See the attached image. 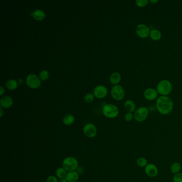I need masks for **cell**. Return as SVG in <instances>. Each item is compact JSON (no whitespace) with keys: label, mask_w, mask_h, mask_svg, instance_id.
Masks as SVG:
<instances>
[{"label":"cell","mask_w":182,"mask_h":182,"mask_svg":"<svg viewBox=\"0 0 182 182\" xmlns=\"http://www.w3.org/2000/svg\"><path fill=\"white\" fill-rule=\"evenodd\" d=\"M32 16L37 21H43L46 17V14L41 10H36L32 13Z\"/></svg>","instance_id":"cell-15"},{"label":"cell","mask_w":182,"mask_h":182,"mask_svg":"<svg viewBox=\"0 0 182 182\" xmlns=\"http://www.w3.org/2000/svg\"><path fill=\"white\" fill-rule=\"evenodd\" d=\"M150 2L151 3H156L158 2V1H150Z\"/></svg>","instance_id":"cell-34"},{"label":"cell","mask_w":182,"mask_h":182,"mask_svg":"<svg viewBox=\"0 0 182 182\" xmlns=\"http://www.w3.org/2000/svg\"><path fill=\"white\" fill-rule=\"evenodd\" d=\"M150 37L152 40L155 41H158L161 39V33L160 31L157 29H153L151 31L150 33Z\"/></svg>","instance_id":"cell-20"},{"label":"cell","mask_w":182,"mask_h":182,"mask_svg":"<svg viewBox=\"0 0 182 182\" xmlns=\"http://www.w3.org/2000/svg\"><path fill=\"white\" fill-rule=\"evenodd\" d=\"M74 116L72 114H67L63 119V122L66 126L71 125L74 122Z\"/></svg>","instance_id":"cell-16"},{"label":"cell","mask_w":182,"mask_h":182,"mask_svg":"<svg viewBox=\"0 0 182 182\" xmlns=\"http://www.w3.org/2000/svg\"><path fill=\"white\" fill-rule=\"evenodd\" d=\"M136 31L137 34L141 38H145L150 33L149 27L144 24H140L137 26Z\"/></svg>","instance_id":"cell-9"},{"label":"cell","mask_w":182,"mask_h":182,"mask_svg":"<svg viewBox=\"0 0 182 182\" xmlns=\"http://www.w3.org/2000/svg\"><path fill=\"white\" fill-rule=\"evenodd\" d=\"M136 4L139 7H144L148 4L147 0H137L136 1Z\"/></svg>","instance_id":"cell-27"},{"label":"cell","mask_w":182,"mask_h":182,"mask_svg":"<svg viewBox=\"0 0 182 182\" xmlns=\"http://www.w3.org/2000/svg\"><path fill=\"white\" fill-rule=\"evenodd\" d=\"M19 82L20 84L22 83H23V80L20 79L19 80Z\"/></svg>","instance_id":"cell-33"},{"label":"cell","mask_w":182,"mask_h":182,"mask_svg":"<svg viewBox=\"0 0 182 182\" xmlns=\"http://www.w3.org/2000/svg\"><path fill=\"white\" fill-rule=\"evenodd\" d=\"M121 78L120 74L118 72H115L111 75L110 80L112 85H116L120 81Z\"/></svg>","instance_id":"cell-17"},{"label":"cell","mask_w":182,"mask_h":182,"mask_svg":"<svg viewBox=\"0 0 182 182\" xmlns=\"http://www.w3.org/2000/svg\"><path fill=\"white\" fill-rule=\"evenodd\" d=\"M144 96L147 100H154L158 96V92L154 89L149 88L145 91Z\"/></svg>","instance_id":"cell-12"},{"label":"cell","mask_w":182,"mask_h":182,"mask_svg":"<svg viewBox=\"0 0 182 182\" xmlns=\"http://www.w3.org/2000/svg\"><path fill=\"white\" fill-rule=\"evenodd\" d=\"M79 178V174L77 171L69 172L67 174L66 179L68 182H77Z\"/></svg>","instance_id":"cell-14"},{"label":"cell","mask_w":182,"mask_h":182,"mask_svg":"<svg viewBox=\"0 0 182 182\" xmlns=\"http://www.w3.org/2000/svg\"><path fill=\"white\" fill-rule=\"evenodd\" d=\"M181 169V164L178 162H174L172 164L171 167H170V170L172 174H177L179 173Z\"/></svg>","instance_id":"cell-22"},{"label":"cell","mask_w":182,"mask_h":182,"mask_svg":"<svg viewBox=\"0 0 182 182\" xmlns=\"http://www.w3.org/2000/svg\"><path fill=\"white\" fill-rule=\"evenodd\" d=\"M149 110L145 107H141L138 108L134 113L135 120L137 122H143L147 118Z\"/></svg>","instance_id":"cell-5"},{"label":"cell","mask_w":182,"mask_h":182,"mask_svg":"<svg viewBox=\"0 0 182 182\" xmlns=\"http://www.w3.org/2000/svg\"><path fill=\"white\" fill-rule=\"evenodd\" d=\"M56 173L57 176L60 178V180L66 178L67 174L66 170L63 167L58 168V169H57Z\"/></svg>","instance_id":"cell-19"},{"label":"cell","mask_w":182,"mask_h":182,"mask_svg":"<svg viewBox=\"0 0 182 182\" xmlns=\"http://www.w3.org/2000/svg\"><path fill=\"white\" fill-rule=\"evenodd\" d=\"M173 106L172 99L166 96H161L156 100V108L160 113L164 115L170 113L172 110Z\"/></svg>","instance_id":"cell-1"},{"label":"cell","mask_w":182,"mask_h":182,"mask_svg":"<svg viewBox=\"0 0 182 182\" xmlns=\"http://www.w3.org/2000/svg\"><path fill=\"white\" fill-rule=\"evenodd\" d=\"M26 83L29 87L32 89H36L40 86L41 81L37 75L31 74L28 75L26 78Z\"/></svg>","instance_id":"cell-7"},{"label":"cell","mask_w":182,"mask_h":182,"mask_svg":"<svg viewBox=\"0 0 182 182\" xmlns=\"http://www.w3.org/2000/svg\"><path fill=\"white\" fill-rule=\"evenodd\" d=\"M147 164V161L145 158L143 157H140L137 160V164L139 167H146Z\"/></svg>","instance_id":"cell-23"},{"label":"cell","mask_w":182,"mask_h":182,"mask_svg":"<svg viewBox=\"0 0 182 182\" xmlns=\"http://www.w3.org/2000/svg\"><path fill=\"white\" fill-rule=\"evenodd\" d=\"M125 118L126 121L129 122V121H131L133 120V119L134 118V116H133V114L132 113H130V112H128V113H126Z\"/></svg>","instance_id":"cell-28"},{"label":"cell","mask_w":182,"mask_h":182,"mask_svg":"<svg viewBox=\"0 0 182 182\" xmlns=\"http://www.w3.org/2000/svg\"><path fill=\"white\" fill-rule=\"evenodd\" d=\"M157 90L160 95L165 96L172 92V85L168 80H162L157 85Z\"/></svg>","instance_id":"cell-3"},{"label":"cell","mask_w":182,"mask_h":182,"mask_svg":"<svg viewBox=\"0 0 182 182\" xmlns=\"http://www.w3.org/2000/svg\"><path fill=\"white\" fill-rule=\"evenodd\" d=\"M145 172L146 175L149 176V177H156L157 175L158 174V168L155 164H147L145 168Z\"/></svg>","instance_id":"cell-11"},{"label":"cell","mask_w":182,"mask_h":182,"mask_svg":"<svg viewBox=\"0 0 182 182\" xmlns=\"http://www.w3.org/2000/svg\"><path fill=\"white\" fill-rule=\"evenodd\" d=\"M0 110H1V117L2 118V117L3 115V108L2 107L0 108Z\"/></svg>","instance_id":"cell-31"},{"label":"cell","mask_w":182,"mask_h":182,"mask_svg":"<svg viewBox=\"0 0 182 182\" xmlns=\"http://www.w3.org/2000/svg\"><path fill=\"white\" fill-rule=\"evenodd\" d=\"M0 91H1L0 96H2V95L3 94V93L4 92V88L2 86H1V87H0Z\"/></svg>","instance_id":"cell-30"},{"label":"cell","mask_w":182,"mask_h":182,"mask_svg":"<svg viewBox=\"0 0 182 182\" xmlns=\"http://www.w3.org/2000/svg\"><path fill=\"white\" fill-rule=\"evenodd\" d=\"M173 181L174 182H182V173L179 172L175 174L173 177Z\"/></svg>","instance_id":"cell-26"},{"label":"cell","mask_w":182,"mask_h":182,"mask_svg":"<svg viewBox=\"0 0 182 182\" xmlns=\"http://www.w3.org/2000/svg\"><path fill=\"white\" fill-rule=\"evenodd\" d=\"M125 107L126 110L128 111V112L132 113L135 110L136 106L133 101L131 100H128L125 103Z\"/></svg>","instance_id":"cell-18"},{"label":"cell","mask_w":182,"mask_h":182,"mask_svg":"<svg viewBox=\"0 0 182 182\" xmlns=\"http://www.w3.org/2000/svg\"><path fill=\"white\" fill-rule=\"evenodd\" d=\"M63 167L67 172L75 171L78 168L77 159L72 156L67 157L63 161Z\"/></svg>","instance_id":"cell-2"},{"label":"cell","mask_w":182,"mask_h":182,"mask_svg":"<svg viewBox=\"0 0 182 182\" xmlns=\"http://www.w3.org/2000/svg\"><path fill=\"white\" fill-rule=\"evenodd\" d=\"M111 94L113 99L116 100H122L125 97V91L121 85H116L112 88Z\"/></svg>","instance_id":"cell-6"},{"label":"cell","mask_w":182,"mask_h":182,"mask_svg":"<svg viewBox=\"0 0 182 182\" xmlns=\"http://www.w3.org/2000/svg\"><path fill=\"white\" fill-rule=\"evenodd\" d=\"M59 182H67V181L66 179V178H64V179H61V180H60Z\"/></svg>","instance_id":"cell-32"},{"label":"cell","mask_w":182,"mask_h":182,"mask_svg":"<svg viewBox=\"0 0 182 182\" xmlns=\"http://www.w3.org/2000/svg\"><path fill=\"white\" fill-rule=\"evenodd\" d=\"M108 94V89L104 85H98L94 90V94L96 97L103 98L105 97Z\"/></svg>","instance_id":"cell-10"},{"label":"cell","mask_w":182,"mask_h":182,"mask_svg":"<svg viewBox=\"0 0 182 182\" xmlns=\"http://www.w3.org/2000/svg\"><path fill=\"white\" fill-rule=\"evenodd\" d=\"M83 133L88 138H94L97 133V128L92 123H88L83 128Z\"/></svg>","instance_id":"cell-8"},{"label":"cell","mask_w":182,"mask_h":182,"mask_svg":"<svg viewBox=\"0 0 182 182\" xmlns=\"http://www.w3.org/2000/svg\"><path fill=\"white\" fill-rule=\"evenodd\" d=\"M46 182H59L58 181V180L57 178V177H55V176H49V177L47 178L46 180Z\"/></svg>","instance_id":"cell-29"},{"label":"cell","mask_w":182,"mask_h":182,"mask_svg":"<svg viewBox=\"0 0 182 182\" xmlns=\"http://www.w3.org/2000/svg\"><path fill=\"white\" fill-rule=\"evenodd\" d=\"M49 77V72L46 70H42L39 74V77L42 81H46Z\"/></svg>","instance_id":"cell-24"},{"label":"cell","mask_w":182,"mask_h":182,"mask_svg":"<svg viewBox=\"0 0 182 182\" xmlns=\"http://www.w3.org/2000/svg\"><path fill=\"white\" fill-rule=\"evenodd\" d=\"M6 87L9 90H14L18 87V83L15 80H9L6 83Z\"/></svg>","instance_id":"cell-21"},{"label":"cell","mask_w":182,"mask_h":182,"mask_svg":"<svg viewBox=\"0 0 182 182\" xmlns=\"http://www.w3.org/2000/svg\"><path fill=\"white\" fill-rule=\"evenodd\" d=\"M103 114L108 118H115L118 116L119 111L118 108L113 104H106L103 108Z\"/></svg>","instance_id":"cell-4"},{"label":"cell","mask_w":182,"mask_h":182,"mask_svg":"<svg viewBox=\"0 0 182 182\" xmlns=\"http://www.w3.org/2000/svg\"><path fill=\"white\" fill-rule=\"evenodd\" d=\"M13 99L9 96H4L1 98L0 100L1 106L4 108H10L13 106Z\"/></svg>","instance_id":"cell-13"},{"label":"cell","mask_w":182,"mask_h":182,"mask_svg":"<svg viewBox=\"0 0 182 182\" xmlns=\"http://www.w3.org/2000/svg\"><path fill=\"white\" fill-rule=\"evenodd\" d=\"M94 99V95L91 93H88L85 96V101L87 103H91Z\"/></svg>","instance_id":"cell-25"}]
</instances>
